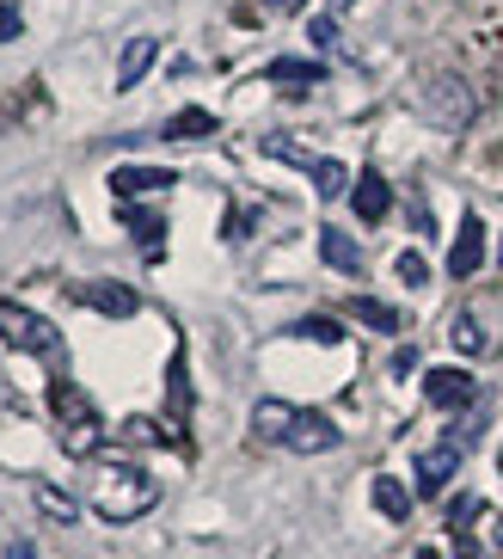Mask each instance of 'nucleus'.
Wrapping results in <instances>:
<instances>
[{
  "label": "nucleus",
  "mask_w": 503,
  "mask_h": 559,
  "mask_svg": "<svg viewBox=\"0 0 503 559\" xmlns=\"http://www.w3.org/2000/svg\"><path fill=\"white\" fill-rule=\"evenodd\" d=\"M350 313H357V320H369V326H381V332H399V313H393L387 301H369V296H357V301H350Z\"/></svg>",
  "instance_id": "nucleus-22"
},
{
  "label": "nucleus",
  "mask_w": 503,
  "mask_h": 559,
  "mask_svg": "<svg viewBox=\"0 0 503 559\" xmlns=\"http://www.w3.org/2000/svg\"><path fill=\"white\" fill-rule=\"evenodd\" d=\"M93 510L105 516V523H135V516H147V510L160 504V486H154V474L147 467H135V461H105L93 474Z\"/></svg>",
  "instance_id": "nucleus-2"
},
{
  "label": "nucleus",
  "mask_w": 503,
  "mask_h": 559,
  "mask_svg": "<svg viewBox=\"0 0 503 559\" xmlns=\"http://www.w3.org/2000/svg\"><path fill=\"white\" fill-rule=\"evenodd\" d=\"M196 135H215V117L203 105H191V111H179L166 123V142H196Z\"/></svg>",
  "instance_id": "nucleus-17"
},
{
  "label": "nucleus",
  "mask_w": 503,
  "mask_h": 559,
  "mask_svg": "<svg viewBox=\"0 0 503 559\" xmlns=\"http://www.w3.org/2000/svg\"><path fill=\"white\" fill-rule=\"evenodd\" d=\"M68 296L81 301V308L105 313V320H130V313L142 308V296H135L130 283H111V277H86V283H68Z\"/></svg>",
  "instance_id": "nucleus-6"
},
{
  "label": "nucleus",
  "mask_w": 503,
  "mask_h": 559,
  "mask_svg": "<svg viewBox=\"0 0 503 559\" xmlns=\"http://www.w3.org/2000/svg\"><path fill=\"white\" fill-rule=\"evenodd\" d=\"M32 498H37V510H44V516H56V523H74V516H81V504H74L68 492H56L49 479H37V486H32Z\"/></svg>",
  "instance_id": "nucleus-19"
},
{
  "label": "nucleus",
  "mask_w": 503,
  "mask_h": 559,
  "mask_svg": "<svg viewBox=\"0 0 503 559\" xmlns=\"http://www.w3.org/2000/svg\"><path fill=\"white\" fill-rule=\"evenodd\" d=\"M399 277H406V283H430V264H423V252H399Z\"/></svg>",
  "instance_id": "nucleus-26"
},
{
  "label": "nucleus",
  "mask_w": 503,
  "mask_h": 559,
  "mask_svg": "<svg viewBox=\"0 0 503 559\" xmlns=\"http://www.w3.org/2000/svg\"><path fill=\"white\" fill-rule=\"evenodd\" d=\"M418 111L436 123V130H467L479 117V93H472L460 74H423L418 81Z\"/></svg>",
  "instance_id": "nucleus-4"
},
{
  "label": "nucleus",
  "mask_w": 503,
  "mask_h": 559,
  "mask_svg": "<svg viewBox=\"0 0 503 559\" xmlns=\"http://www.w3.org/2000/svg\"><path fill=\"white\" fill-rule=\"evenodd\" d=\"M154 50H160L154 37H130V44H123V56H117V93H130L147 68H154Z\"/></svg>",
  "instance_id": "nucleus-12"
},
{
  "label": "nucleus",
  "mask_w": 503,
  "mask_h": 559,
  "mask_svg": "<svg viewBox=\"0 0 503 559\" xmlns=\"http://www.w3.org/2000/svg\"><path fill=\"white\" fill-rule=\"evenodd\" d=\"M7 559H44V554H37L32 542H13V547H7Z\"/></svg>",
  "instance_id": "nucleus-29"
},
{
  "label": "nucleus",
  "mask_w": 503,
  "mask_h": 559,
  "mask_svg": "<svg viewBox=\"0 0 503 559\" xmlns=\"http://www.w3.org/2000/svg\"><path fill=\"white\" fill-rule=\"evenodd\" d=\"M479 264H486V222H479V215H467V222H460V234H455V252H448V277L467 283Z\"/></svg>",
  "instance_id": "nucleus-10"
},
{
  "label": "nucleus",
  "mask_w": 503,
  "mask_h": 559,
  "mask_svg": "<svg viewBox=\"0 0 503 559\" xmlns=\"http://www.w3.org/2000/svg\"><path fill=\"white\" fill-rule=\"evenodd\" d=\"M123 437H130V443H166L154 418H130V425H123Z\"/></svg>",
  "instance_id": "nucleus-25"
},
{
  "label": "nucleus",
  "mask_w": 503,
  "mask_h": 559,
  "mask_svg": "<svg viewBox=\"0 0 503 559\" xmlns=\"http://www.w3.org/2000/svg\"><path fill=\"white\" fill-rule=\"evenodd\" d=\"M49 412H56V425H62V449L68 455H93L98 449V406L86 388H74V381H49Z\"/></svg>",
  "instance_id": "nucleus-3"
},
{
  "label": "nucleus",
  "mask_w": 503,
  "mask_h": 559,
  "mask_svg": "<svg viewBox=\"0 0 503 559\" xmlns=\"http://www.w3.org/2000/svg\"><path fill=\"white\" fill-rule=\"evenodd\" d=\"M411 559H442V554H436V547H423V554H411Z\"/></svg>",
  "instance_id": "nucleus-31"
},
{
  "label": "nucleus",
  "mask_w": 503,
  "mask_h": 559,
  "mask_svg": "<svg viewBox=\"0 0 503 559\" xmlns=\"http://www.w3.org/2000/svg\"><path fill=\"white\" fill-rule=\"evenodd\" d=\"M0 338L13 350H25V357H44V362H62V332L49 326L44 313L19 308V301L0 296Z\"/></svg>",
  "instance_id": "nucleus-5"
},
{
  "label": "nucleus",
  "mask_w": 503,
  "mask_h": 559,
  "mask_svg": "<svg viewBox=\"0 0 503 559\" xmlns=\"http://www.w3.org/2000/svg\"><path fill=\"white\" fill-rule=\"evenodd\" d=\"M313 44H320V50H332V44H338V25H332V19H313Z\"/></svg>",
  "instance_id": "nucleus-27"
},
{
  "label": "nucleus",
  "mask_w": 503,
  "mask_h": 559,
  "mask_svg": "<svg viewBox=\"0 0 503 559\" xmlns=\"http://www.w3.org/2000/svg\"><path fill=\"white\" fill-rule=\"evenodd\" d=\"M320 259L332 264V271H362V247L350 240V234H338V228L320 234Z\"/></svg>",
  "instance_id": "nucleus-15"
},
{
  "label": "nucleus",
  "mask_w": 503,
  "mask_h": 559,
  "mask_svg": "<svg viewBox=\"0 0 503 559\" xmlns=\"http://www.w3.org/2000/svg\"><path fill=\"white\" fill-rule=\"evenodd\" d=\"M295 338H313V345H338V338H344V326H338V320H332V313H308V320H295Z\"/></svg>",
  "instance_id": "nucleus-20"
},
{
  "label": "nucleus",
  "mask_w": 503,
  "mask_h": 559,
  "mask_svg": "<svg viewBox=\"0 0 503 559\" xmlns=\"http://www.w3.org/2000/svg\"><path fill=\"white\" fill-rule=\"evenodd\" d=\"M491 559H503V516H491Z\"/></svg>",
  "instance_id": "nucleus-28"
},
{
  "label": "nucleus",
  "mask_w": 503,
  "mask_h": 559,
  "mask_svg": "<svg viewBox=\"0 0 503 559\" xmlns=\"http://www.w3.org/2000/svg\"><path fill=\"white\" fill-rule=\"evenodd\" d=\"M460 455H467V437H442V443L423 449V455H418V492H423V498H436L442 486L455 479Z\"/></svg>",
  "instance_id": "nucleus-7"
},
{
  "label": "nucleus",
  "mask_w": 503,
  "mask_h": 559,
  "mask_svg": "<svg viewBox=\"0 0 503 559\" xmlns=\"http://www.w3.org/2000/svg\"><path fill=\"white\" fill-rule=\"evenodd\" d=\"M455 345L460 350H491V338H486V326H479L472 313H460V320H455Z\"/></svg>",
  "instance_id": "nucleus-23"
},
{
  "label": "nucleus",
  "mask_w": 503,
  "mask_h": 559,
  "mask_svg": "<svg viewBox=\"0 0 503 559\" xmlns=\"http://www.w3.org/2000/svg\"><path fill=\"white\" fill-rule=\"evenodd\" d=\"M423 400L442 406V412H460V406L479 400V381H472L467 369H430V376H423Z\"/></svg>",
  "instance_id": "nucleus-8"
},
{
  "label": "nucleus",
  "mask_w": 503,
  "mask_h": 559,
  "mask_svg": "<svg viewBox=\"0 0 503 559\" xmlns=\"http://www.w3.org/2000/svg\"><path fill=\"white\" fill-rule=\"evenodd\" d=\"M264 81H283V86H313V81H325V62H313V56H276V62L264 68Z\"/></svg>",
  "instance_id": "nucleus-13"
},
{
  "label": "nucleus",
  "mask_w": 503,
  "mask_h": 559,
  "mask_svg": "<svg viewBox=\"0 0 503 559\" xmlns=\"http://www.w3.org/2000/svg\"><path fill=\"white\" fill-rule=\"evenodd\" d=\"M19 25H25V13H19V0H0V44H13Z\"/></svg>",
  "instance_id": "nucleus-24"
},
{
  "label": "nucleus",
  "mask_w": 503,
  "mask_h": 559,
  "mask_svg": "<svg viewBox=\"0 0 503 559\" xmlns=\"http://www.w3.org/2000/svg\"><path fill=\"white\" fill-rule=\"evenodd\" d=\"M259 7H271V13H295V7H308V0H259Z\"/></svg>",
  "instance_id": "nucleus-30"
},
{
  "label": "nucleus",
  "mask_w": 503,
  "mask_h": 559,
  "mask_svg": "<svg viewBox=\"0 0 503 559\" xmlns=\"http://www.w3.org/2000/svg\"><path fill=\"white\" fill-rule=\"evenodd\" d=\"M252 430H259V443H276V449H289V455H325V449H338V425L325 412L289 406V400H259L252 406Z\"/></svg>",
  "instance_id": "nucleus-1"
},
{
  "label": "nucleus",
  "mask_w": 503,
  "mask_h": 559,
  "mask_svg": "<svg viewBox=\"0 0 503 559\" xmlns=\"http://www.w3.org/2000/svg\"><path fill=\"white\" fill-rule=\"evenodd\" d=\"M374 510H381V516H393V523H406V516H411V492L399 486V479L374 474Z\"/></svg>",
  "instance_id": "nucleus-16"
},
{
  "label": "nucleus",
  "mask_w": 503,
  "mask_h": 559,
  "mask_svg": "<svg viewBox=\"0 0 503 559\" xmlns=\"http://www.w3.org/2000/svg\"><path fill=\"white\" fill-rule=\"evenodd\" d=\"M350 203H357L362 222H381V215L393 210V191H387V179H381V173H362V179L350 185Z\"/></svg>",
  "instance_id": "nucleus-11"
},
{
  "label": "nucleus",
  "mask_w": 503,
  "mask_h": 559,
  "mask_svg": "<svg viewBox=\"0 0 503 559\" xmlns=\"http://www.w3.org/2000/svg\"><path fill=\"white\" fill-rule=\"evenodd\" d=\"M498 467H503V455H498Z\"/></svg>",
  "instance_id": "nucleus-32"
},
{
  "label": "nucleus",
  "mask_w": 503,
  "mask_h": 559,
  "mask_svg": "<svg viewBox=\"0 0 503 559\" xmlns=\"http://www.w3.org/2000/svg\"><path fill=\"white\" fill-rule=\"evenodd\" d=\"M308 179H313V191H320V198H344V191H350V166L325 160V154H320V166H313Z\"/></svg>",
  "instance_id": "nucleus-18"
},
{
  "label": "nucleus",
  "mask_w": 503,
  "mask_h": 559,
  "mask_svg": "<svg viewBox=\"0 0 503 559\" xmlns=\"http://www.w3.org/2000/svg\"><path fill=\"white\" fill-rule=\"evenodd\" d=\"M166 185H179V173H166V166H117L111 173L117 203H135V198H147V191H166Z\"/></svg>",
  "instance_id": "nucleus-9"
},
{
  "label": "nucleus",
  "mask_w": 503,
  "mask_h": 559,
  "mask_svg": "<svg viewBox=\"0 0 503 559\" xmlns=\"http://www.w3.org/2000/svg\"><path fill=\"white\" fill-rule=\"evenodd\" d=\"M117 215H123V228L135 234V240H142L147 247V259H154V252H160V234H166V222L154 210H142V203H117Z\"/></svg>",
  "instance_id": "nucleus-14"
},
{
  "label": "nucleus",
  "mask_w": 503,
  "mask_h": 559,
  "mask_svg": "<svg viewBox=\"0 0 503 559\" xmlns=\"http://www.w3.org/2000/svg\"><path fill=\"white\" fill-rule=\"evenodd\" d=\"M264 154H271V160L301 166V173H313V166H320V154H308L301 142H289V135H264Z\"/></svg>",
  "instance_id": "nucleus-21"
}]
</instances>
